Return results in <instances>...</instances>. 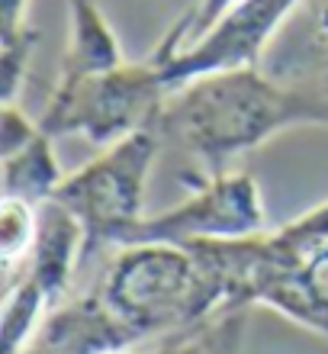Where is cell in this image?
<instances>
[{
  "instance_id": "obj_10",
  "label": "cell",
  "mask_w": 328,
  "mask_h": 354,
  "mask_svg": "<svg viewBox=\"0 0 328 354\" xmlns=\"http://www.w3.org/2000/svg\"><path fill=\"white\" fill-rule=\"evenodd\" d=\"M65 180L61 165L52 151V136L39 129V136L13 155H3V196H19L29 203H46Z\"/></svg>"
},
{
  "instance_id": "obj_16",
  "label": "cell",
  "mask_w": 328,
  "mask_h": 354,
  "mask_svg": "<svg viewBox=\"0 0 328 354\" xmlns=\"http://www.w3.org/2000/svg\"><path fill=\"white\" fill-rule=\"evenodd\" d=\"M232 3H238V0H200L197 7H193V29H190V42L203 36V32H206V29L213 26L225 10L232 7Z\"/></svg>"
},
{
  "instance_id": "obj_19",
  "label": "cell",
  "mask_w": 328,
  "mask_h": 354,
  "mask_svg": "<svg viewBox=\"0 0 328 354\" xmlns=\"http://www.w3.org/2000/svg\"><path fill=\"white\" fill-rule=\"evenodd\" d=\"M319 32H322V39H328V3L319 10Z\"/></svg>"
},
{
  "instance_id": "obj_2",
  "label": "cell",
  "mask_w": 328,
  "mask_h": 354,
  "mask_svg": "<svg viewBox=\"0 0 328 354\" xmlns=\"http://www.w3.org/2000/svg\"><path fill=\"white\" fill-rule=\"evenodd\" d=\"M100 297L145 338L190 332L222 313V299L203 277L193 252L168 242L122 245V254L106 270Z\"/></svg>"
},
{
  "instance_id": "obj_13",
  "label": "cell",
  "mask_w": 328,
  "mask_h": 354,
  "mask_svg": "<svg viewBox=\"0 0 328 354\" xmlns=\"http://www.w3.org/2000/svg\"><path fill=\"white\" fill-rule=\"evenodd\" d=\"M244 326V313L232 309L222 313L213 322L180 332L177 338H171V345L164 348V354H235L238 351V335Z\"/></svg>"
},
{
  "instance_id": "obj_3",
  "label": "cell",
  "mask_w": 328,
  "mask_h": 354,
  "mask_svg": "<svg viewBox=\"0 0 328 354\" xmlns=\"http://www.w3.org/2000/svg\"><path fill=\"white\" fill-rule=\"evenodd\" d=\"M164 100L168 87L161 81L158 58L148 55L132 65L122 62L113 71L84 77L75 84H55L39 126L52 139L77 132L87 142L106 149L148 126L151 120H158Z\"/></svg>"
},
{
  "instance_id": "obj_1",
  "label": "cell",
  "mask_w": 328,
  "mask_h": 354,
  "mask_svg": "<svg viewBox=\"0 0 328 354\" xmlns=\"http://www.w3.org/2000/svg\"><path fill=\"white\" fill-rule=\"evenodd\" d=\"M296 122H328V97L319 87L277 84L258 68L197 77L168 93L158 113L161 136L177 139L209 174H225V161Z\"/></svg>"
},
{
  "instance_id": "obj_15",
  "label": "cell",
  "mask_w": 328,
  "mask_h": 354,
  "mask_svg": "<svg viewBox=\"0 0 328 354\" xmlns=\"http://www.w3.org/2000/svg\"><path fill=\"white\" fill-rule=\"evenodd\" d=\"M26 13H29V0H0V39H17L23 32H29L26 26Z\"/></svg>"
},
{
  "instance_id": "obj_14",
  "label": "cell",
  "mask_w": 328,
  "mask_h": 354,
  "mask_svg": "<svg viewBox=\"0 0 328 354\" xmlns=\"http://www.w3.org/2000/svg\"><path fill=\"white\" fill-rule=\"evenodd\" d=\"M39 122H29L26 113H19L13 103H3V116H0V155H13L26 145L32 136H39Z\"/></svg>"
},
{
  "instance_id": "obj_4",
  "label": "cell",
  "mask_w": 328,
  "mask_h": 354,
  "mask_svg": "<svg viewBox=\"0 0 328 354\" xmlns=\"http://www.w3.org/2000/svg\"><path fill=\"white\" fill-rule=\"evenodd\" d=\"M161 142H164L161 126L158 120H151L132 136L106 145L100 158L75 174H65V180L58 184L52 200L68 206L84 225L81 261L90 258L97 245L116 242L132 223L142 219L145 180L158 158Z\"/></svg>"
},
{
  "instance_id": "obj_5",
  "label": "cell",
  "mask_w": 328,
  "mask_h": 354,
  "mask_svg": "<svg viewBox=\"0 0 328 354\" xmlns=\"http://www.w3.org/2000/svg\"><path fill=\"white\" fill-rule=\"evenodd\" d=\"M296 3L300 0H238L203 36L184 48V39H190L193 29V7H190L151 52L158 58L161 81L168 93L180 91L203 75L254 68L264 46L273 39V32L280 29V23L290 17Z\"/></svg>"
},
{
  "instance_id": "obj_11",
  "label": "cell",
  "mask_w": 328,
  "mask_h": 354,
  "mask_svg": "<svg viewBox=\"0 0 328 354\" xmlns=\"http://www.w3.org/2000/svg\"><path fill=\"white\" fill-rule=\"evenodd\" d=\"M48 306L46 290L39 287L32 277L23 274L17 290H10L7 303H3V354H19L23 342L32 335V328L39 326V316Z\"/></svg>"
},
{
  "instance_id": "obj_7",
  "label": "cell",
  "mask_w": 328,
  "mask_h": 354,
  "mask_svg": "<svg viewBox=\"0 0 328 354\" xmlns=\"http://www.w3.org/2000/svg\"><path fill=\"white\" fill-rule=\"evenodd\" d=\"M139 342H145L139 328L119 319L104 297L94 293L48 313L32 338V348L46 354H122Z\"/></svg>"
},
{
  "instance_id": "obj_20",
  "label": "cell",
  "mask_w": 328,
  "mask_h": 354,
  "mask_svg": "<svg viewBox=\"0 0 328 354\" xmlns=\"http://www.w3.org/2000/svg\"><path fill=\"white\" fill-rule=\"evenodd\" d=\"M23 354H46V351H36V348H29V351H23ZM158 354H164V348H161Z\"/></svg>"
},
{
  "instance_id": "obj_6",
  "label": "cell",
  "mask_w": 328,
  "mask_h": 354,
  "mask_svg": "<svg viewBox=\"0 0 328 354\" xmlns=\"http://www.w3.org/2000/svg\"><path fill=\"white\" fill-rule=\"evenodd\" d=\"M264 229V203L248 174H209L197 187V194L168 213L132 223L116 239V245H193L206 239H242Z\"/></svg>"
},
{
  "instance_id": "obj_9",
  "label": "cell",
  "mask_w": 328,
  "mask_h": 354,
  "mask_svg": "<svg viewBox=\"0 0 328 354\" xmlns=\"http://www.w3.org/2000/svg\"><path fill=\"white\" fill-rule=\"evenodd\" d=\"M122 58L119 39L106 23L97 0H68V48L61 58L58 84H75L84 77L104 75L119 68Z\"/></svg>"
},
{
  "instance_id": "obj_18",
  "label": "cell",
  "mask_w": 328,
  "mask_h": 354,
  "mask_svg": "<svg viewBox=\"0 0 328 354\" xmlns=\"http://www.w3.org/2000/svg\"><path fill=\"white\" fill-rule=\"evenodd\" d=\"M316 87H319V91L328 97V52H325V58H322V71H319V81H316Z\"/></svg>"
},
{
  "instance_id": "obj_8",
  "label": "cell",
  "mask_w": 328,
  "mask_h": 354,
  "mask_svg": "<svg viewBox=\"0 0 328 354\" xmlns=\"http://www.w3.org/2000/svg\"><path fill=\"white\" fill-rule=\"evenodd\" d=\"M81 245H84V225L68 206L58 200L39 203V229L36 242L29 248V270L39 287L46 290L48 306H55L68 287L75 258L81 261Z\"/></svg>"
},
{
  "instance_id": "obj_17",
  "label": "cell",
  "mask_w": 328,
  "mask_h": 354,
  "mask_svg": "<svg viewBox=\"0 0 328 354\" xmlns=\"http://www.w3.org/2000/svg\"><path fill=\"white\" fill-rule=\"evenodd\" d=\"M302 274H306V280L319 290L322 297H328V242L322 245L316 254H312L309 261L302 264Z\"/></svg>"
},
{
  "instance_id": "obj_12",
  "label": "cell",
  "mask_w": 328,
  "mask_h": 354,
  "mask_svg": "<svg viewBox=\"0 0 328 354\" xmlns=\"http://www.w3.org/2000/svg\"><path fill=\"white\" fill-rule=\"evenodd\" d=\"M39 206L19 196H3L0 203V258L7 274L17 268L19 258H29V248L36 242Z\"/></svg>"
}]
</instances>
